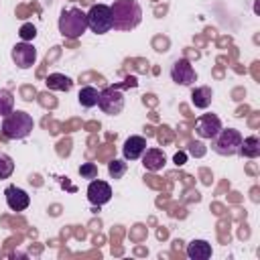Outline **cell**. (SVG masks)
Segmentation results:
<instances>
[{
  "mask_svg": "<svg viewBox=\"0 0 260 260\" xmlns=\"http://www.w3.org/2000/svg\"><path fill=\"white\" fill-rule=\"evenodd\" d=\"M140 158H142L144 169L150 171V173L160 171V169L165 167V162H167V156H165V152H162L160 148H146Z\"/></svg>",
  "mask_w": 260,
  "mask_h": 260,
  "instance_id": "13",
  "label": "cell"
},
{
  "mask_svg": "<svg viewBox=\"0 0 260 260\" xmlns=\"http://www.w3.org/2000/svg\"><path fill=\"white\" fill-rule=\"evenodd\" d=\"M126 171H128V162H124V160L114 158V160L108 162V173H110L112 179H122Z\"/></svg>",
  "mask_w": 260,
  "mask_h": 260,
  "instance_id": "20",
  "label": "cell"
},
{
  "mask_svg": "<svg viewBox=\"0 0 260 260\" xmlns=\"http://www.w3.org/2000/svg\"><path fill=\"white\" fill-rule=\"evenodd\" d=\"M242 134L236 128H221L213 138H211V148L221 154V156H234L240 150L242 144Z\"/></svg>",
  "mask_w": 260,
  "mask_h": 260,
  "instance_id": "4",
  "label": "cell"
},
{
  "mask_svg": "<svg viewBox=\"0 0 260 260\" xmlns=\"http://www.w3.org/2000/svg\"><path fill=\"white\" fill-rule=\"evenodd\" d=\"M185 252L191 260H207V258H211V244L205 240H193L187 244Z\"/></svg>",
  "mask_w": 260,
  "mask_h": 260,
  "instance_id": "14",
  "label": "cell"
},
{
  "mask_svg": "<svg viewBox=\"0 0 260 260\" xmlns=\"http://www.w3.org/2000/svg\"><path fill=\"white\" fill-rule=\"evenodd\" d=\"M238 154L244 156V158H258L260 156V138L258 136L242 138V144H240Z\"/></svg>",
  "mask_w": 260,
  "mask_h": 260,
  "instance_id": "15",
  "label": "cell"
},
{
  "mask_svg": "<svg viewBox=\"0 0 260 260\" xmlns=\"http://www.w3.org/2000/svg\"><path fill=\"white\" fill-rule=\"evenodd\" d=\"M171 79L177 83V85H183V87H189L197 81V73L193 69V65L187 61V59H177L171 67Z\"/></svg>",
  "mask_w": 260,
  "mask_h": 260,
  "instance_id": "8",
  "label": "cell"
},
{
  "mask_svg": "<svg viewBox=\"0 0 260 260\" xmlns=\"http://www.w3.org/2000/svg\"><path fill=\"white\" fill-rule=\"evenodd\" d=\"M87 30V14L81 8H67L59 16V32L65 39H77Z\"/></svg>",
  "mask_w": 260,
  "mask_h": 260,
  "instance_id": "3",
  "label": "cell"
},
{
  "mask_svg": "<svg viewBox=\"0 0 260 260\" xmlns=\"http://www.w3.org/2000/svg\"><path fill=\"white\" fill-rule=\"evenodd\" d=\"M87 28L95 35H106L114 28L112 10L108 4H93L87 12Z\"/></svg>",
  "mask_w": 260,
  "mask_h": 260,
  "instance_id": "5",
  "label": "cell"
},
{
  "mask_svg": "<svg viewBox=\"0 0 260 260\" xmlns=\"http://www.w3.org/2000/svg\"><path fill=\"white\" fill-rule=\"evenodd\" d=\"M10 57H12V61H14V65L18 69H30L35 65V61H37V49L30 43L22 41V43H16L12 47Z\"/></svg>",
  "mask_w": 260,
  "mask_h": 260,
  "instance_id": "7",
  "label": "cell"
},
{
  "mask_svg": "<svg viewBox=\"0 0 260 260\" xmlns=\"http://www.w3.org/2000/svg\"><path fill=\"white\" fill-rule=\"evenodd\" d=\"M221 128H223V126H221V120H219L215 114H203V116H199L197 122H195V132H197L201 138H209V140H211Z\"/></svg>",
  "mask_w": 260,
  "mask_h": 260,
  "instance_id": "10",
  "label": "cell"
},
{
  "mask_svg": "<svg viewBox=\"0 0 260 260\" xmlns=\"http://www.w3.org/2000/svg\"><path fill=\"white\" fill-rule=\"evenodd\" d=\"M185 158H187V156H185V152H177L173 160H175L177 165H185Z\"/></svg>",
  "mask_w": 260,
  "mask_h": 260,
  "instance_id": "24",
  "label": "cell"
},
{
  "mask_svg": "<svg viewBox=\"0 0 260 260\" xmlns=\"http://www.w3.org/2000/svg\"><path fill=\"white\" fill-rule=\"evenodd\" d=\"M110 10L116 30H132L142 20V8L136 0H114Z\"/></svg>",
  "mask_w": 260,
  "mask_h": 260,
  "instance_id": "1",
  "label": "cell"
},
{
  "mask_svg": "<svg viewBox=\"0 0 260 260\" xmlns=\"http://www.w3.org/2000/svg\"><path fill=\"white\" fill-rule=\"evenodd\" d=\"M79 175H81L83 179H95V177H98V167H95L93 162H83V165L79 167Z\"/></svg>",
  "mask_w": 260,
  "mask_h": 260,
  "instance_id": "22",
  "label": "cell"
},
{
  "mask_svg": "<svg viewBox=\"0 0 260 260\" xmlns=\"http://www.w3.org/2000/svg\"><path fill=\"white\" fill-rule=\"evenodd\" d=\"M98 98H100V91L93 87V85H83L77 93V100L83 108H93L98 106Z\"/></svg>",
  "mask_w": 260,
  "mask_h": 260,
  "instance_id": "18",
  "label": "cell"
},
{
  "mask_svg": "<svg viewBox=\"0 0 260 260\" xmlns=\"http://www.w3.org/2000/svg\"><path fill=\"white\" fill-rule=\"evenodd\" d=\"M14 110V95L8 89H0V116H8Z\"/></svg>",
  "mask_w": 260,
  "mask_h": 260,
  "instance_id": "19",
  "label": "cell"
},
{
  "mask_svg": "<svg viewBox=\"0 0 260 260\" xmlns=\"http://www.w3.org/2000/svg\"><path fill=\"white\" fill-rule=\"evenodd\" d=\"M211 98H213V91H211L209 85L195 87L193 93H191V102H193V106H195V108H201V110H205V108L211 106Z\"/></svg>",
  "mask_w": 260,
  "mask_h": 260,
  "instance_id": "16",
  "label": "cell"
},
{
  "mask_svg": "<svg viewBox=\"0 0 260 260\" xmlns=\"http://www.w3.org/2000/svg\"><path fill=\"white\" fill-rule=\"evenodd\" d=\"M146 146H148V144H146V138L134 134V136H128V138H126V142H124V146H122V154H124L126 160H138V158L144 154Z\"/></svg>",
  "mask_w": 260,
  "mask_h": 260,
  "instance_id": "12",
  "label": "cell"
},
{
  "mask_svg": "<svg viewBox=\"0 0 260 260\" xmlns=\"http://www.w3.org/2000/svg\"><path fill=\"white\" fill-rule=\"evenodd\" d=\"M18 35H20V39H22V41H26V43H28V41H32V39L37 37V28H35L30 22H26V24H22V26H20Z\"/></svg>",
  "mask_w": 260,
  "mask_h": 260,
  "instance_id": "23",
  "label": "cell"
},
{
  "mask_svg": "<svg viewBox=\"0 0 260 260\" xmlns=\"http://www.w3.org/2000/svg\"><path fill=\"white\" fill-rule=\"evenodd\" d=\"M4 195H6V203H8V207H10L12 211H24V209L30 205L28 193H26L24 189L16 187V185H8L6 191H4Z\"/></svg>",
  "mask_w": 260,
  "mask_h": 260,
  "instance_id": "11",
  "label": "cell"
},
{
  "mask_svg": "<svg viewBox=\"0 0 260 260\" xmlns=\"http://www.w3.org/2000/svg\"><path fill=\"white\" fill-rule=\"evenodd\" d=\"M45 83H47L49 89H57V91H69V89L73 87L71 77H67V75H63V73H51V75L45 79Z\"/></svg>",
  "mask_w": 260,
  "mask_h": 260,
  "instance_id": "17",
  "label": "cell"
},
{
  "mask_svg": "<svg viewBox=\"0 0 260 260\" xmlns=\"http://www.w3.org/2000/svg\"><path fill=\"white\" fill-rule=\"evenodd\" d=\"M12 173H14V160L8 154L0 152V179H8Z\"/></svg>",
  "mask_w": 260,
  "mask_h": 260,
  "instance_id": "21",
  "label": "cell"
},
{
  "mask_svg": "<svg viewBox=\"0 0 260 260\" xmlns=\"http://www.w3.org/2000/svg\"><path fill=\"white\" fill-rule=\"evenodd\" d=\"M87 199H89L91 205H98V207L104 205V203H108L112 199V187H110V183L100 181L98 177L91 179V183L87 187Z\"/></svg>",
  "mask_w": 260,
  "mask_h": 260,
  "instance_id": "9",
  "label": "cell"
},
{
  "mask_svg": "<svg viewBox=\"0 0 260 260\" xmlns=\"http://www.w3.org/2000/svg\"><path fill=\"white\" fill-rule=\"evenodd\" d=\"M98 106L102 108L104 114L116 116V114H120L124 110V93L118 87H106L104 91H100Z\"/></svg>",
  "mask_w": 260,
  "mask_h": 260,
  "instance_id": "6",
  "label": "cell"
},
{
  "mask_svg": "<svg viewBox=\"0 0 260 260\" xmlns=\"http://www.w3.org/2000/svg\"><path fill=\"white\" fill-rule=\"evenodd\" d=\"M35 128V120L28 112L22 110H12L8 116L2 120V134L10 140H20L26 138Z\"/></svg>",
  "mask_w": 260,
  "mask_h": 260,
  "instance_id": "2",
  "label": "cell"
}]
</instances>
